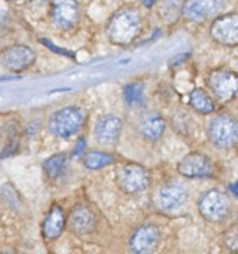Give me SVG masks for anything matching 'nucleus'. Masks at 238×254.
<instances>
[{"mask_svg": "<svg viewBox=\"0 0 238 254\" xmlns=\"http://www.w3.org/2000/svg\"><path fill=\"white\" fill-rule=\"evenodd\" d=\"M142 31V16L136 7H122L115 12L106 27L107 39L119 46L130 45Z\"/></svg>", "mask_w": 238, "mask_h": 254, "instance_id": "nucleus-1", "label": "nucleus"}, {"mask_svg": "<svg viewBox=\"0 0 238 254\" xmlns=\"http://www.w3.org/2000/svg\"><path fill=\"white\" fill-rule=\"evenodd\" d=\"M85 122V112L76 106L57 110L49 119V131L60 138H70L79 132Z\"/></svg>", "mask_w": 238, "mask_h": 254, "instance_id": "nucleus-2", "label": "nucleus"}, {"mask_svg": "<svg viewBox=\"0 0 238 254\" xmlns=\"http://www.w3.org/2000/svg\"><path fill=\"white\" fill-rule=\"evenodd\" d=\"M198 210L203 219L212 223H219L228 217L231 210V202L227 193L218 189L206 192L198 202Z\"/></svg>", "mask_w": 238, "mask_h": 254, "instance_id": "nucleus-3", "label": "nucleus"}, {"mask_svg": "<svg viewBox=\"0 0 238 254\" xmlns=\"http://www.w3.org/2000/svg\"><path fill=\"white\" fill-rule=\"evenodd\" d=\"M209 137L219 149H230L237 144V121L231 115H218L209 124Z\"/></svg>", "mask_w": 238, "mask_h": 254, "instance_id": "nucleus-4", "label": "nucleus"}, {"mask_svg": "<svg viewBox=\"0 0 238 254\" xmlns=\"http://www.w3.org/2000/svg\"><path fill=\"white\" fill-rule=\"evenodd\" d=\"M80 19V7L76 0H51V21L57 30L70 31Z\"/></svg>", "mask_w": 238, "mask_h": 254, "instance_id": "nucleus-5", "label": "nucleus"}, {"mask_svg": "<svg viewBox=\"0 0 238 254\" xmlns=\"http://www.w3.org/2000/svg\"><path fill=\"white\" fill-rule=\"evenodd\" d=\"M36 61V54L25 45H12L0 52V65L9 71H24Z\"/></svg>", "mask_w": 238, "mask_h": 254, "instance_id": "nucleus-6", "label": "nucleus"}, {"mask_svg": "<svg viewBox=\"0 0 238 254\" xmlns=\"http://www.w3.org/2000/svg\"><path fill=\"white\" fill-rule=\"evenodd\" d=\"M118 185L127 193H139L148 189L151 177L146 168L137 164H125L118 171Z\"/></svg>", "mask_w": 238, "mask_h": 254, "instance_id": "nucleus-7", "label": "nucleus"}, {"mask_svg": "<svg viewBox=\"0 0 238 254\" xmlns=\"http://www.w3.org/2000/svg\"><path fill=\"white\" fill-rule=\"evenodd\" d=\"M209 86L215 97L222 103H228L236 98L238 89L237 74L231 70L219 68L210 73L209 76Z\"/></svg>", "mask_w": 238, "mask_h": 254, "instance_id": "nucleus-8", "label": "nucleus"}, {"mask_svg": "<svg viewBox=\"0 0 238 254\" xmlns=\"http://www.w3.org/2000/svg\"><path fill=\"white\" fill-rule=\"evenodd\" d=\"M210 36L215 42L224 46H237L238 16L237 13H227L218 16L210 25Z\"/></svg>", "mask_w": 238, "mask_h": 254, "instance_id": "nucleus-9", "label": "nucleus"}, {"mask_svg": "<svg viewBox=\"0 0 238 254\" xmlns=\"http://www.w3.org/2000/svg\"><path fill=\"white\" fill-rule=\"evenodd\" d=\"M177 171L188 179H204L215 174V165L209 156L194 152L177 164Z\"/></svg>", "mask_w": 238, "mask_h": 254, "instance_id": "nucleus-10", "label": "nucleus"}, {"mask_svg": "<svg viewBox=\"0 0 238 254\" xmlns=\"http://www.w3.org/2000/svg\"><path fill=\"white\" fill-rule=\"evenodd\" d=\"M159 241H161V235L158 228L152 225H145L133 234L130 240V247L134 253L149 254L154 253L158 249Z\"/></svg>", "mask_w": 238, "mask_h": 254, "instance_id": "nucleus-11", "label": "nucleus"}, {"mask_svg": "<svg viewBox=\"0 0 238 254\" xmlns=\"http://www.w3.org/2000/svg\"><path fill=\"white\" fill-rule=\"evenodd\" d=\"M122 119L116 115H104L103 118L98 119L94 128L95 138L101 144H115L121 135L122 131Z\"/></svg>", "mask_w": 238, "mask_h": 254, "instance_id": "nucleus-12", "label": "nucleus"}, {"mask_svg": "<svg viewBox=\"0 0 238 254\" xmlns=\"http://www.w3.org/2000/svg\"><path fill=\"white\" fill-rule=\"evenodd\" d=\"M222 6V0H186L182 6L183 15L195 22L213 16Z\"/></svg>", "mask_w": 238, "mask_h": 254, "instance_id": "nucleus-13", "label": "nucleus"}, {"mask_svg": "<svg viewBox=\"0 0 238 254\" xmlns=\"http://www.w3.org/2000/svg\"><path fill=\"white\" fill-rule=\"evenodd\" d=\"M66 225H69L70 231L78 235L91 234L95 228V214L85 205H78L70 213L69 219H66Z\"/></svg>", "mask_w": 238, "mask_h": 254, "instance_id": "nucleus-14", "label": "nucleus"}, {"mask_svg": "<svg viewBox=\"0 0 238 254\" xmlns=\"http://www.w3.org/2000/svg\"><path fill=\"white\" fill-rule=\"evenodd\" d=\"M137 128H139V132L143 138H146L149 141H157L164 134L165 121L159 113L148 112V113L140 116Z\"/></svg>", "mask_w": 238, "mask_h": 254, "instance_id": "nucleus-15", "label": "nucleus"}, {"mask_svg": "<svg viewBox=\"0 0 238 254\" xmlns=\"http://www.w3.org/2000/svg\"><path fill=\"white\" fill-rule=\"evenodd\" d=\"M158 201L159 205L167 211L177 210L186 201V189L179 183H167L159 189Z\"/></svg>", "mask_w": 238, "mask_h": 254, "instance_id": "nucleus-16", "label": "nucleus"}, {"mask_svg": "<svg viewBox=\"0 0 238 254\" xmlns=\"http://www.w3.org/2000/svg\"><path fill=\"white\" fill-rule=\"evenodd\" d=\"M66 219L67 217L61 207H58V205L52 207L42 223V234H43L45 240H48V241L57 240L66 228Z\"/></svg>", "mask_w": 238, "mask_h": 254, "instance_id": "nucleus-17", "label": "nucleus"}, {"mask_svg": "<svg viewBox=\"0 0 238 254\" xmlns=\"http://www.w3.org/2000/svg\"><path fill=\"white\" fill-rule=\"evenodd\" d=\"M189 103L194 110H197L201 115H210L216 110V106L212 100V97L207 94L203 88H195L189 95Z\"/></svg>", "mask_w": 238, "mask_h": 254, "instance_id": "nucleus-18", "label": "nucleus"}, {"mask_svg": "<svg viewBox=\"0 0 238 254\" xmlns=\"http://www.w3.org/2000/svg\"><path fill=\"white\" fill-rule=\"evenodd\" d=\"M67 165L66 153H55L43 162V171L49 179H57Z\"/></svg>", "mask_w": 238, "mask_h": 254, "instance_id": "nucleus-19", "label": "nucleus"}, {"mask_svg": "<svg viewBox=\"0 0 238 254\" xmlns=\"http://www.w3.org/2000/svg\"><path fill=\"white\" fill-rule=\"evenodd\" d=\"M182 6H183L182 0H162L158 10L161 19L167 24H173L174 21H177Z\"/></svg>", "mask_w": 238, "mask_h": 254, "instance_id": "nucleus-20", "label": "nucleus"}, {"mask_svg": "<svg viewBox=\"0 0 238 254\" xmlns=\"http://www.w3.org/2000/svg\"><path fill=\"white\" fill-rule=\"evenodd\" d=\"M113 162V158L103 152H89L83 156V164L89 170H100Z\"/></svg>", "mask_w": 238, "mask_h": 254, "instance_id": "nucleus-21", "label": "nucleus"}, {"mask_svg": "<svg viewBox=\"0 0 238 254\" xmlns=\"http://www.w3.org/2000/svg\"><path fill=\"white\" fill-rule=\"evenodd\" d=\"M124 97L128 104L131 106H139L143 103V85L142 83H130L125 86Z\"/></svg>", "mask_w": 238, "mask_h": 254, "instance_id": "nucleus-22", "label": "nucleus"}, {"mask_svg": "<svg viewBox=\"0 0 238 254\" xmlns=\"http://www.w3.org/2000/svg\"><path fill=\"white\" fill-rule=\"evenodd\" d=\"M225 246L231 250V252H236L238 249V226L237 225H233L227 234H225Z\"/></svg>", "mask_w": 238, "mask_h": 254, "instance_id": "nucleus-23", "label": "nucleus"}, {"mask_svg": "<svg viewBox=\"0 0 238 254\" xmlns=\"http://www.w3.org/2000/svg\"><path fill=\"white\" fill-rule=\"evenodd\" d=\"M146 7H152V6H155V3H157V0H140Z\"/></svg>", "mask_w": 238, "mask_h": 254, "instance_id": "nucleus-24", "label": "nucleus"}, {"mask_svg": "<svg viewBox=\"0 0 238 254\" xmlns=\"http://www.w3.org/2000/svg\"><path fill=\"white\" fill-rule=\"evenodd\" d=\"M0 137H1V129H0Z\"/></svg>", "mask_w": 238, "mask_h": 254, "instance_id": "nucleus-25", "label": "nucleus"}]
</instances>
